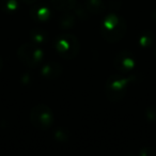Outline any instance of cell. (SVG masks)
Segmentation results:
<instances>
[{"label":"cell","instance_id":"obj_22","mask_svg":"<svg viewBox=\"0 0 156 156\" xmlns=\"http://www.w3.org/2000/svg\"><path fill=\"white\" fill-rule=\"evenodd\" d=\"M154 56H155V58H156V45H155V47H154Z\"/></svg>","mask_w":156,"mask_h":156},{"label":"cell","instance_id":"obj_1","mask_svg":"<svg viewBox=\"0 0 156 156\" xmlns=\"http://www.w3.org/2000/svg\"><path fill=\"white\" fill-rule=\"evenodd\" d=\"M127 24L122 16L115 13H109L102 23L101 32L105 41L108 43H117L126 34Z\"/></svg>","mask_w":156,"mask_h":156},{"label":"cell","instance_id":"obj_20","mask_svg":"<svg viewBox=\"0 0 156 156\" xmlns=\"http://www.w3.org/2000/svg\"><path fill=\"white\" fill-rule=\"evenodd\" d=\"M151 18H152V20L156 24V9L151 12Z\"/></svg>","mask_w":156,"mask_h":156},{"label":"cell","instance_id":"obj_5","mask_svg":"<svg viewBox=\"0 0 156 156\" xmlns=\"http://www.w3.org/2000/svg\"><path fill=\"white\" fill-rule=\"evenodd\" d=\"M30 122L40 130H48L55 122L51 108L45 104H37L30 111Z\"/></svg>","mask_w":156,"mask_h":156},{"label":"cell","instance_id":"obj_2","mask_svg":"<svg viewBox=\"0 0 156 156\" xmlns=\"http://www.w3.org/2000/svg\"><path fill=\"white\" fill-rule=\"evenodd\" d=\"M54 48L61 58L65 60H72L79 54L80 44L74 34L63 33L55 37Z\"/></svg>","mask_w":156,"mask_h":156},{"label":"cell","instance_id":"obj_9","mask_svg":"<svg viewBox=\"0 0 156 156\" xmlns=\"http://www.w3.org/2000/svg\"><path fill=\"white\" fill-rule=\"evenodd\" d=\"M29 37H30V41L33 44H37L39 46H42L44 44H46L49 39V34L45 29L41 28H33L29 32Z\"/></svg>","mask_w":156,"mask_h":156},{"label":"cell","instance_id":"obj_3","mask_svg":"<svg viewBox=\"0 0 156 156\" xmlns=\"http://www.w3.org/2000/svg\"><path fill=\"white\" fill-rule=\"evenodd\" d=\"M130 79L122 75H111L105 85V95L111 103H118L124 98L128 90Z\"/></svg>","mask_w":156,"mask_h":156},{"label":"cell","instance_id":"obj_11","mask_svg":"<svg viewBox=\"0 0 156 156\" xmlns=\"http://www.w3.org/2000/svg\"><path fill=\"white\" fill-rule=\"evenodd\" d=\"M85 5L90 14H102L106 10L104 0H86Z\"/></svg>","mask_w":156,"mask_h":156},{"label":"cell","instance_id":"obj_18","mask_svg":"<svg viewBox=\"0 0 156 156\" xmlns=\"http://www.w3.org/2000/svg\"><path fill=\"white\" fill-rule=\"evenodd\" d=\"M139 156H156V149L155 147H142L138 151Z\"/></svg>","mask_w":156,"mask_h":156},{"label":"cell","instance_id":"obj_17","mask_svg":"<svg viewBox=\"0 0 156 156\" xmlns=\"http://www.w3.org/2000/svg\"><path fill=\"white\" fill-rule=\"evenodd\" d=\"M145 118L150 122H156V106H149L145 110Z\"/></svg>","mask_w":156,"mask_h":156},{"label":"cell","instance_id":"obj_7","mask_svg":"<svg viewBox=\"0 0 156 156\" xmlns=\"http://www.w3.org/2000/svg\"><path fill=\"white\" fill-rule=\"evenodd\" d=\"M63 66L58 62H47L42 66L41 75L47 80H56L62 75Z\"/></svg>","mask_w":156,"mask_h":156},{"label":"cell","instance_id":"obj_16","mask_svg":"<svg viewBox=\"0 0 156 156\" xmlns=\"http://www.w3.org/2000/svg\"><path fill=\"white\" fill-rule=\"evenodd\" d=\"M69 138V134L66 129L64 128H58V129L55 132V139L59 142H64L67 141Z\"/></svg>","mask_w":156,"mask_h":156},{"label":"cell","instance_id":"obj_8","mask_svg":"<svg viewBox=\"0 0 156 156\" xmlns=\"http://www.w3.org/2000/svg\"><path fill=\"white\" fill-rule=\"evenodd\" d=\"M29 15L33 20L39 23H45L51 18L52 13L50 11L49 8L43 5H37L35 3L34 7H32L29 11Z\"/></svg>","mask_w":156,"mask_h":156},{"label":"cell","instance_id":"obj_4","mask_svg":"<svg viewBox=\"0 0 156 156\" xmlns=\"http://www.w3.org/2000/svg\"><path fill=\"white\" fill-rule=\"evenodd\" d=\"M17 57L20 61L30 69L37 67L44 60V51L41 46L30 43H24L17 49Z\"/></svg>","mask_w":156,"mask_h":156},{"label":"cell","instance_id":"obj_15","mask_svg":"<svg viewBox=\"0 0 156 156\" xmlns=\"http://www.w3.org/2000/svg\"><path fill=\"white\" fill-rule=\"evenodd\" d=\"M73 10H75V11H74V14H75L76 18H78V20H86L89 18L90 12L88 11V9L86 8L85 5H79L78 7L74 8Z\"/></svg>","mask_w":156,"mask_h":156},{"label":"cell","instance_id":"obj_13","mask_svg":"<svg viewBox=\"0 0 156 156\" xmlns=\"http://www.w3.org/2000/svg\"><path fill=\"white\" fill-rule=\"evenodd\" d=\"M138 44L142 48H150L155 44V35L152 31L144 30L138 37Z\"/></svg>","mask_w":156,"mask_h":156},{"label":"cell","instance_id":"obj_14","mask_svg":"<svg viewBox=\"0 0 156 156\" xmlns=\"http://www.w3.org/2000/svg\"><path fill=\"white\" fill-rule=\"evenodd\" d=\"M2 8L5 13L11 14L15 13L17 11L18 8H20V5H18L17 0H5L2 3Z\"/></svg>","mask_w":156,"mask_h":156},{"label":"cell","instance_id":"obj_6","mask_svg":"<svg viewBox=\"0 0 156 156\" xmlns=\"http://www.w3.org/2000/svg\"><path fill=\"white\" fill-rule=\"evenodd\" d=\"M113 66H115V69L121 72L122 74L129 73L130 71H133L136 67V59L130 51L122 50L115 57Z\"/></svg>","mask_w":156,"mask_h":156},{"label":"cell","instance_id":"obj_21","mask_svg":"<svg viewBox=\"0 0 156 156\" xmlns=\"http://www.w3.org/2000/svg\"><path fill=\"white\" fill-rule=\"evenodd\" d=\"M2 69H3V59H2V57H1V55H0V73H1Z\"/></svg>","mask_w":156,"mask_h":156},{"label":"cell","instance_id":"obj_19","mask_svg":"<svg viewBox=\"0 0 156 156\" xmlns=\"http://www.w3.org/2000/svg\"><path fill=\"white\" fill-rule=\"evenodd\" d=\"M22 2H24L25 5H35V3H37V1L39 0H20Z\"/></svg>","mask_w":156,"mask_h":156},{"label":"cell","instance_id":"obj_12","mask_svg":"<svg viewBox=\"0 0 156 156\" xmlns=\"http://www.w3.org/2000/svg\"><path fill=\"white\" fill-rule=\"evenodd\" d=\"M77 0H50L52 8L57 11H72L76 7Z\"/></svg>","mask_w":156,"mask_h":156},{"label":"cell","instance_id":"obj_10","mask_svg":"<svg viewBox=\"0 0 156 156\" xmlns=\"http://www.w3.org/2000/svg\"><path fill=\"white\" fill-rule=\"evenodd\" d=\"M76 24V16L75 14L71 13L69 11L62 12V15L58 20V26L63 30L73 29Z\"/></svg>","mask_w":156,"mask_h":156}]
</instances>
